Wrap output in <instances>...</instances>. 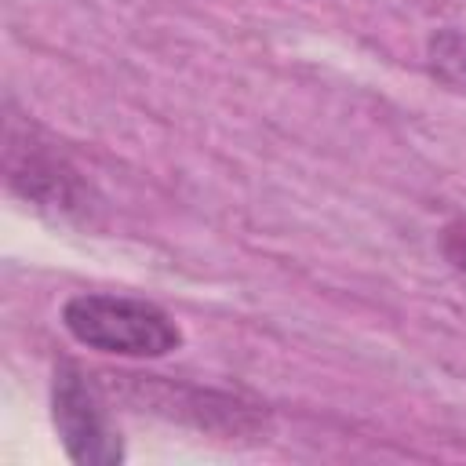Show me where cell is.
<instances>
[{"mask_svg":"<svg viewBox=\"0 0 466 466\" xmlns=\"http://www.w3.org/2000/svg\"><path fill=\"white\" fill-rule=\"evenodd\" d=\"M426 66L444 87L466 95V29H433L426 40Z\"/></svg>","mask_w":466,"mask_h":466,"instance_id":"obj_5","label":"cell"},{"mask_svg":"<svg viewBox=\"0 0 466 466\" xmlns=\"http://www.w3.org/2000/svg\"><path fill=\"white\" fill-rule=\"evenodd\" d=\"M51 422L58 441L76 466H116L124 462V441L109 422L98 390L73 360H58L51 375Z\"/></svg>","mask_w":466,"mask_h":466,"instance_id":"obj_4","label":"cell"},{"mask_svg":"<svg viewBox=\"0 0 466 466\" xmlns=\"http://www.w3.org/2000/svg\"><path fill=\"white\" fill-rule=\"evenodd\" d=\"M116 379H120V397L142 404V411L186 422L218 441H266L269 433V415L258 404L240 400L233 393L178 386L160 375H116Z\"/></svg>","mask_w":466,"mask_h":466,"instance_id":"obj_3","label":"cell"},{"mask_svg":"<svg viewBox=\"0 0 466 466\" xmlns=\"http://www.w3.org/2000/svg\"><path fill=\"white\" fill-rule=\"evenodd\" d=\"M4 178L11 193L55 218H91L95 189L84 171L36 127L7 116L4 127Z\"/></svg>","mask_w":466,"mask_h":466,"instance_id":"obj_2","label":"cell"},{"mask_svg":"<svg viewBox=\"0 0 466 466\" xmlns=\"http://www.w3.org/2000/svg\"><path fill=\"white\" fill-rule=\"evenodd\" d=\"M444 255L459 269H466V222H455V226L444 229Z\"/></svg>","mask_w":466,"mask_h":466,"instance_id":"obj_6","label":"cell"},{"mask_svg":"<svg viewBox=\"0 0 466 466\" xmlns=\"http://www.w3.org/2000/svg\"><path fill=\"white\" fill-rule=\"evenodd\" d=\"M62 328L87 350L113 357H167L182 346V328L167 309L135 295L80 291L62 306Z\"/></svg>","mask_w":466,"mask_h":466,"instance_id":"obj_1","label":"cell"}]
</instances>
